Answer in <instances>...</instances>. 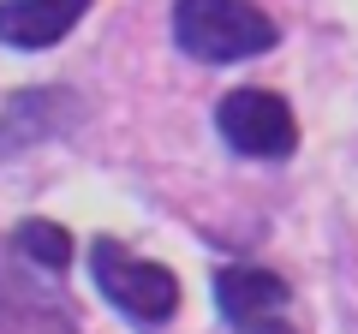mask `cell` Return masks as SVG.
Returning <instances> with one entry per match:
<instances>
[{"instance_id":"6da1fadb","label":"cell","mask_w":358,"mask_h":334,"mask_svg":"<svg viewBox=\"0 0 358 334\" xmlns=\"http://www.w3.org/2000/svg\"><path fill=\"white\" fill-rule=\"evenodd\" d=\"M275 18L251 0H173V42L203 66L257 60L275 48Z\"/></svg>"},{"instance_id":"7a4b0ae2","label":"cell","mask_w":358,"mask_h":334,"mask_svg":"<svg viewBox=\"0 0 358 334\" xmlns=\"http://www.w3.org/2000/svg\"><path fill=\"white\" fill-rule=\"evenodd\" d=\"M90 275L102 286V298L131 317L138 328H162L167 317L179 310V275L167 263H150L138 251H126L120 239H96L90 245Z\"/></svg>"},{"instance_id":"3957f363","label":"cell","mask_w":358,"mask_h":334,"mask_svg":"<svg viewBox=\"0 0 358 334\" xmlns=\"http://www.w3.org/2000/svg\"><path fill=\"white\" fill-rule=\"evenodd\" d=\"M215 131L227 138V150L257 155V161H281V155H293V143H299V119H293V108H287L275 90H233V96H221Z\"/></svg>"},{"instance_id":"277c9868","label":"cell","mask_w":358,"mask_h":334,"mask_svg":"<svg viewBox=\"0 0 358 334\" xmlns=\"http://www.w3.org/2000/svg\"><path fill=\"white\" fill-rule=\"evenodd\" d=\"M215 305H221V317H227L233 334H299L293 322H287L293 293H287V281L275 269L227 263V269L215 275Z\"/></svg>"},{"instance_id":"5b68a950","label":"cell","mask_w":358,"mask_h":334,"mask_svg":"<svg viewBox=\"0 0 358 334\" xmlns=\"http://www.w3.org/2000/svg\"><path fill=\"white\" fill-rule=\"evenodd\" d=\"M90 13V0H0V42L42 54Z\"/></svg>"},{"instance_id":"8992f818","label":"cell","mask_w":358,"mask_h":334,"mask_svg":"<svg viewBox=\"0 0 358 334\" xmlns=\"http://www.w3.org/2000/svg\"><path fill=\"white\" fill-rule=\"evenodd\" d=\"M18 257H30L42 275H66V263H72V233L60 227V221H42V215H30V221H18Z\"/></svg>"}]
</instances>
